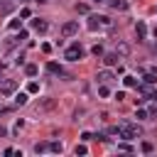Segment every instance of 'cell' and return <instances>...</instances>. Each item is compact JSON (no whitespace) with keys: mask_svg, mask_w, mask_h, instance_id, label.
Here are the masks:
<instances>
[{"mask_svg":"<svg viewBox=\"0 0 157 157\" xmlns=\"http://www.w3.org/2000/svg\"><path fill=\"white\" fill-rule=\"evenodd\" d=\"M98 2H105V0H98Z\"/></svg>","mask_w":157,"mask_h":157,"instance_id":"obj_35","label":"cell"},{"mask_svg":"<svg viewBox=\"0 0 157 157\" xmlns=\"http://www.w3.org/2000/svg\"><path fill=\"white\" fill-rule=\"evenodd\" d=\"M0 12H10V5H7V2H2V5H0Z\"/></svg>","mask_w":157,"mask_h":157,"instance_id":"obj_29","label":"cell"},{"mask_svg":"<svg viewBox=\"0 0 157 157\" xmlns=\"http://www.w3.org/2000/svg\"><path fill=\"white\" fill-rule=\"evenodd\" d=\"M76 32H78V22H66V25L61 27V34H64V37H74Z\"/></svg>","mask_w":157,"mask_h":157,"instance_id":"obj_4","label":"cell"},{"mask_svg":"<svg viewBox=\"0 0 157 157\" xmlns=\"http://www.w3.org/2000/svg\"><path fill=\"white\" fill-rule=\"evenodd\" d=\"M128 52H130L128 44H118V54H128Z\"/></svg>","mask_w":157,"mask_h":157,"instance_id":"obj_23","label":"cell"},{"mask_svg":"<svg viewBox=\"0 0 157 157\" xmlns=\"http://www.w3.org/2000/svg\"><path fill=\"white\" fill-rule=\"evenodd\" d=\"M74 152H76V155H86L88 150H86V145H76V150H74Z\"/></svg>","mask_w":157,"mask_h":157,"instance_id":"obj_25","label":"cell"},{"mask_svg":"<svg viewBox=\"0 0 157 157\" xmlns=\"http://www.w3.org/2000/svg\"><path fill=\"white\" fill-rule=\"evenodd\" d=\"M118 59H120V54H118V52H113V54H103V64H105V66H115V64H118Z\"/></svg>","mask_w":157,"mask_h":157,"instance_id":"obj_7","label":"cell"},{"mask_svg":"<svg viewBox=\"0 0 157 157\" xmlns=\"http://www.w3.org/2000/svg\"><path fill=\"white\" fill-rule=\"evenodd\" d=\"M37 91H39V83H37V81H32V83L27 86V93H37Z\"/></svg>","mask_w":157,"mask_h":157,"instance_id":"obj_19","label":"cell"},{"mask_svg":"<svg viewBox=\"0 0 157 157\" xmlns=\"http://www.w3.org/2000/svg\"><path fill=\"white\" fill-rule=\"evenodd\" d=\"M135 118H137V120H147V118H150V110H145V108H137V110H135Z\"/></svg>","mask_w":157,"mask_h":157,"instance_id":"obj_12","label":"cell"},{"mask_svg":"<svg viewBox=\"0 0 157 157\" xmlns=\"http://www.w3.org/2000/svg\"><path fill=\"white\" fill-rule=\"evenodd\" d=\"M118 150H123V152H132V147H130L128 142H120V145H118Z\"/></svg>","mask_w":157,"mask_h":157,"instance_id":"obj_24","label":"cell"},{"mask_svg":"<svg viewBox=\"0 0 157 157\" xmlns=\"http://www.w3.org/2000/svg\"><path fill=\"white\" fill-rule=\"evenodd\" d=\"M37 71H39V69H37L34 64H27V66H25V74H27V76H37Z\"/></svg>","mask_w":157,"mask_h":157,"instance_id":"obj_14","label":"cell"},{"mask_svg":"<svg viewBox=\"0 0 157 157\" xmlns=\"http://www.w3.org/2000/svg\"><path fill=\"white\" fill-rule=\"evenodd\" d=\"M123 83H125L128 88H137V78H135V76H125V78H123Z\"/></svg>","mask_w":157,"mask_h":157,"instance_id":"obj_11","label":"cell"},{"mask_svg":"<svg viewBox=\"0 0 157 157\" xmlns=\"http://www.w3.org/2000/svg\"><path fill=\"white\" fill-rule=\"evenodd\" d=\"M47 150H49L47 142H37V145H34V152H37V155H39V152H47Z\"/></svg>","mask_w":157,"mask_h":157,"instance_id":"obj_15","label":"cell"},{"mask_svg":"<svg viewBox=\"0 0 157 157\" xmlns=\"http://www.w3.org/2000/svg\"><path fill=\"white\" fill-rule=\"evenodd\" d=\"M118 137H123V140H135V137H140V128L125 120V123L118 125Z\"/></svg>","mask_w":157,"mask_h":157,"instance_id":"obj_1","label":"cell"},{"mask_svg":"<svg viewBox=\"0 0 157 157\" xmlns=\"http://www.w3.org/2000/svg\"><path fill=\"white\" fill-rule=\"evenodd\" d=\"M22 39H27V32H25V29H20V34H17V37H15L10 44H15V42H22Z\"/></svg>","mask_w":157,"mask_h":157,"instance_id":"obj_18","label":"cell"},{"mask_svg":"<svg viewBox=\"0 0 157 157\" xmlns=\"http://www.w3.org/2000/svg\"><path fill=\"white\" fill-rule=\"evenodd\" d=\"M150 74H155V76H157V66H155V69H152V71H150Z\"/></svg>","mask_w":157,"mask_h":157,"instance_id":"obj_31","label":"cell"},{"mask_svg":"<svg viewBox=\"0 0 157 157\" xmlns=\"http://www.w3.org/2000/svg\"><path fill=\"white\" fill-rule=\"evenodd\" d=\"M152 98H155V101H157V91H152Z\"/></svg>","mask_w":157,"mask_h":157,"instance_id":"obj_32","label":"cell"},{"mask_svg":"<svg viewBox=\"0 0 157 157\" xmlns=\"http://www.w3.org/2000/svg\"><path fill=\"white\" fill-rule=\"evenodd\" d=\"M76 10H78V12H83V15H86V12H88V5H83V2H78V5H76Z\"/></svg>","mask_w":157,"mask_h":157,"instance_id":"obj_26","label":"cell"},{"mask_svg":"<svg viewBox=\"0 0 157 157\" xmlns=\"http://www.w3.org/2000/svg\"><path fill=\"white\" fill-rule=\"evenodd\" d=\"M155 37H157V27H155Z\"/></svg>","mask_w":157,"mask_h":157,"instance_id":"obj_33","label":"cell"},{"mask_svg":"<svg viewBox=\"0 0 157 157\" xmlns=\"http://www.w3.org/2000/svg\"><path fill=\"white\" fill-rule=\"evenodd\" d=\"M2 135H7V128H2V125H0V137H2Z\"/></svg>","mask_w":157,"mask_h":157,"instance_id":"obj_30","label":"cell"},{"mask_svg":"<svg viewBox=\"0 0 157 157\" xmlns=\"http://www.w3.org/2000/svg\"><path fill=\"white\" fill-rule=\"evenodd\" d=\"M91 52H93V54H96V56H103V47H101V44H96V47H93V49H91Z\"/></svg>","mask_w":157,"mask_h":157,"instance_id":"obj_22","label":"cell"},{"mask_svg":"<svg viewBox=\"0 0 157 157\" xmlns=\"http://www.w3.org/2000/svg\"><path fill=\"white\" fill-rule=\"evenodd\" d=\"M142 81L150 86V83H155V81H157V76H155V74H145V76H142Z\"/></svg>","mask_w":157,"mask_h":157,"instance_id":"obj_16","label":"cell"},{"mask_svg":"<svg viewBox=\"0 0 157 157\" xmlns=\"http://www.w3.org/2000/svg\"><path fill=\"white\" fill-rule=\"evenodd\" d=\"M17 2H22V0H17Z\"/></svg>","mask_w":157,"mask_h":157,"instance_id":"obj_36","label":"cell"},{"mask_svg":"<svg viewBox=\"0 0 157 157\" xmlns=\"http://www.w3.org/2000/svg\"><path fill=\"white\" fill-rule=\"evenodd\" d=\"M64 59H69V61H78V59H83V47L76 42V44H71L66 52H64Z\"/></svg>","mask_w":157,"mask_h":157,"instance_id":"obj_2","label":"cell"},{"mask_svg":"<svg viewBox=\"0 0 157 157\" xmlns=\"http://www.w3.org/2000/svg\"><path fill=\"white\" fill-rule=\"evenodd\" d=\"M142 152H152V145L150 142H142Z\"/></svg>","mask_w":157,"mask_h":157,"instance_id":"obj_28","label":"cell"},{"mask_svg":"<svg viewBox=\"0 0 157 157\" xmlns=\"http://www.w3.org/2000/svg\"><path fill=\"white\" fill-rule=\"evenodd\" d=\"M105 2H108L113 10H120V12H123V10H128V2H125V0H105Z\"/></svg>","mask_w":157,"mask_h":157,"instance_id":"obj_8","label":"cell"},{"mask_svg":"<svg viewBox=\"0 0 157 157\" xmlns=\"http://www.w3.org/2000/svg\"><path fill=\"white\" fill-rule=\"evenodd\" d=\"M20 25H22V20H10V29H20Z\"/></svg>","mask_w":157,"mask_h":157,"instance_id":"obj_21","label":"cell"},{"mask_svg":"<svg viewBox=\"0 0 157 157\" xmlns=\"http://www.w3.org/2000/svg\"><path fill=\"white\" fill-rule=\"evenodd\" d=\"M32 27H34V32L44 34V32L49 29V22H47V20H32Z\"/></svg>","mask_w":157,"mask_h":157,"instance_id":"obj_5","label":"cell"},{"mask_svg":"<svg viewBox=\"0 0 157 157\" xmlns=\"http://www.w3.org/2000/svg\"><path fill=\"white\" fill-rule=\"evenodd\" d=\"M96 78H98V81H101V83H108V81H110V78H113V74H110V71H101V74H98V76H96Z\"/></svg>","mask_w":157,"mask_h":157,"instance_id":"obj_10","label":"cell"},{"mask_svg":"<svg viewBox=\"0 0 157 157\" xmlns=\"http://www.w3.org/2000/svg\"><path fill=\"white\" fill-rule=\"evenodd\" d=\"M98 27H101V15H91V17H88V29L96 32Z\"/></svg>","mask_w":157,"mask_h":157,"instance_id":"obj_9","label":"cell"},{"mask_svg":"<svg viewBox=\"0 0 157 157\" xmlns=\"http://www.w3.org/2000/svg\"><path fill=\"white\" fill-rule=\"evenodd\" d=\"M98 96L108 98V96H110V88H108V86H98Z\"/></svg>","mask_w":157,"mask_h":157,"instance_id":"obj_17","label":"cell"},{"mask_svg":"<svg viewBox=\"0 0 157 157\" xmlns=\"http://www.w3.org/2000/svg\"><path fill=\"white\" fill-rule=\"evenodd\" d=\"M42 108H54V101H52V98H49V101H44V103H42Z\"/></svg>","mask_w":157,"mask_h":157,"instance_id":"obj_27","label":"cell"},{"mask_svg":"<svg viewBox=\"0 0 157 157\" xmlns=\"http://www.w3.org/2000/svg\"><path fill=\"white\" fill-rule=\"evenodd\" d=\"M15 91H17V81L7 78V81H2V83H0V93H2V96H12Z\"/></svg>","mask_w":157,"mask_h":157,"instance_id":"obj_3","label":"cell"},{"mask_svg":"<svg viewBox=\"0 0 157 157\" xmlns=\"http://www.w3.org/2000/svg\"><path fill=\"white\" fill-rule=\"evenodd\" d=\"M49 150L52 152H61V142H49Z\"/></svg>","mask_w":157,"mask_h":157,"instance_id":"obj_20","label":"cell"},{"mask_svg":"<svg viewBox=\"0 0 157 157\" xmlns=\"http://www.w3.org/2000/svg\"><path fill=\"white\" fill-rule=\"evenodd\" d=\"M37 2H44V0H37Z\"/></svg>","mask_w":157,"mask_h":157,"instance_id":"obj_34","label":"cell"},{"mask_svg":"<svg viewBox=\"0 0 157 157\" xmlns=\"http://www.w3.org/2000/svg\"><path fill=\"white\" fill-rule=\"evenodd\" d=\"M135 34H137L140 42H145V37H147V25H145V22H137V25H135Z\"/></svg>","mask_w":157,"mask_h":157,"instance_id":"obj_6","label":"cell"},{"mask_svg":"<svg viewBox=\"0 0 157 157\" xmlns=\"http://www.w3.org/2000/svg\"><path fill=\"white\" fill-rule=\"evenodd\" d=\"M27 101H29V96H27V93H17V96H15V103H17V105H25Z\"/></svg>","mask_w":157,"mask_h":157,"instance_id":"obj_13","label":"cell"}]
</instances>
